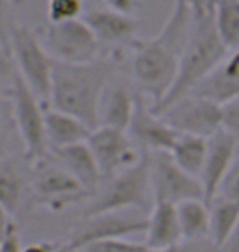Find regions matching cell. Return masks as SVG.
<instances>
[{"instance_id":"obj_1","label":"cell","mask_w":239,"mask_h":252,"mask_svg":"<svg viewBox=\"0 0 239 252\" xmlns=\"http://www.w3.org/2000/svg\"><path fill=\"white\" fill-rule=\"evenodd\" d=\"M195 20L185 5L175 2L159 34L131 43V79L138 94L151 103V108H156L171 92L179 70L180 54L189 41Z\"/></svg>"},{"instance_id":"obj_2","label":"cell","mask_w":239,"mask_h":252,"mask_svg":"<svg viewBox=\"0 0 239 252\" xmlns=\"http://www.w3.org/2000/svg\"><path fill=\"white\" fill-rule=\"evenodd\" d=\"M116 75V59L99 58L87 64L56 63L48 107L74 115L97 128L102 94Z\"/></svg>"},{"instance_id":"obj_3","label":"cell","mask_w":239,"mask_h":252,"mask_svg":"<svg viewBox=\"0 0 239 252\" xmlns=\"http://www.w3.org/2000/svg\"><path fill=\"white\" fill-rule=\"evenodd\" d=\"M228 53L230 49L223 44L216 32L213 15L210 13L203 18H197L189 41L180 54L175 82L167 97L156 108H152V112L159 113L171 103L192 94L216 69Z\"/></svg>"},{"instance_id":"obj_4","label":"cell","mask_w":239,"mask_h":252,"mask_svg":"<svg viewBox=\"0 0 239 252\" xmlns=\"http://www.w3.org/2000/svg\"><path fill=\"white\" fill-rule=\"evenodd\" d=\"M152 205L149 153L144 151L136 164L106 179L103 189L89 205L87 216L118 210H141L149 213Z\"/></svg>"},{"instance_id":"obj_5","label":"cell","mask_w":239,"mask_h":252,"mask_svg":"<svg viewBox=\"0 0 239 252\" xmlns=\"http://www.w3.org/2000/svg\"><path fill=\"white\" fill-rule=\"evenodd\" d=\"M10 107H12L15 129L23 144L27 159L34 164L48 158L49 146L46 139V123H44L46 105L25 84L17 70L10 87Z\"/></svg>"},{"instance_id":"obj_6","label":"cell","mask_w":239,"mask_h":252,"mask_svg":"<svg viewBox=\"0 0 239 252\" xmlns=\"http://www.w3.org/2000/svg\"><path fill=\"white\" fill-rule=\"evenodd\" d=\"M10 56L18 75L48 107L56 61L39 41L38 33L25 25H17L10 39Z\"/></svg>"},{"instance_id":"obj_7","label":"cell","mask_w":239,"mask_h":252,"mask_svg":"<svg viewBox=\"0 0 239 252\" xmlns=\"http://www.w3.org/2000/svg\"><path fill=\"white\" fill-rule=\"evenodd\" d=\"M36 33L56 63L87 64L102 58V44L84 18L48 23Z\"/></svg>"},{"instance_id":"obj_8","label":"cell","mask_w":239,"mask_h":252,"mask_svg":"<svg viewBox=\"0 0 239 252\" xmlns=\"http://www.w3.org/2000/svg\"><path fill=\"white\" fill-rule=\"evenodd\" d=\"M147 215L149 213L141 210H118L90 215L64 249L80 251L87 244L99 241L128 239L130 236L146 233Z\"/></svg>"},{"instance_id":"obj_9","label":"cell","mask_w":239,"mask_h":252,"mask_svg":"<svg viewBox=\"0 0 239 252\" xmlns=\"http://www.w3.org/2000/svg\"><path fill=\"white\" fill-rule=\"evenodd\" d=\"M157 115H161L164 122L179 134L208 139L223 129L221 105L193 94L171 103Z\"/></svg>"},{"instance_id":"obj_10","label":"cell","mask_w":239,"mask_h":252,"mask_svg":"<svg viewBox=\"0 0 239 252\" xmlns=\"http://www.w3.org/2000/svg\"><path fill=\"white\" fill-rule=\"evenodd\" d=\"M149 177L154 201L179 205L185 200L203 198L200 179L182 170L169 153H149Z\"/></svg>"},{"instance_id":"obj_11","label":"cell","mask_w":239,"mask_h":252,"mask_svg":"<svg viewBox=\"0 0 239 252\" xmlns=\"http://www.w3.org/2000/svg\"><path fill=\"white\" fill-rule=\"evenodd\" d=\"M87 144L99 164L103 179H108L131 167L143 156L126 131L108 128V126L94 128L87 139Z\"/></svg>"},{"instance_id":"obj_12","label":"cell","mask_w":239,"mask_h":252,"mask_svg":"<svg viewBox=\"0 0 239 252\" xmlns=\"http://www.w3.org/2000/svg\"><path fill=\"white\" fill-rule=\"evenodd\" d=\"M33 169L34 191L38 198L51 210H63L66 206L84 200L90 193L54 159H51V162L48 158L38 160L33 164Z\"/></svg>"},{"instance_id":"obj_13","label":"cell","mask_w":239,"mask_h":252,"mask_svg":"<svg viewBox=\"0 0 239 252\" xmlns=\"http://www.w3.org/2000/svg\"><path fill=\"white\" fill-rule=\"evenodd\" d=\"M126 133L146 153H169L179 138V133L172 129L161 115L152 112L151 103L141 94L138 95L135 113Z\"/></svg>"},{"instance_id":"obj_14","label":"cell","mask_w":239,"mask_h":252,"mask_svg":"<svg viewBox=\"0 0 239 252\" xmlns=\"http://www.w3.org/2000/svg\"><path fill=\"white\" fill-rule=\"evenodd\" d=\"M239 148V139L221 129L211 138H208V153L205 165L200 174V184L203 189V198L206 203L215 198L220 187L230 170Z\"/></svg>"},{"instance_id":"obj_15","label":"cell","mask_w":239,"mask_h":252,"mask_svg":"<svg viewBox=\"0 0 239 252\" xmlns=\"http://www.w3.org/2000/svg\"><path fill=\"white\" fill-rule=\"evenodd\" d=\"M138 90L115 75L102 94L97 113V126L126 131L138 102Z\"/></svg>"},{"instance_id":"obj_16","label":"cell","mask_w":239,"mask_h":252,"mask_svg":"<svg viewBox=\"0 0 239 252\" xmlns=\"http://www.w3.org/2000/svg\"><path fill=\"white\" fill-rule=\"evenodd\" d=\"M84 22L89 25L100 44L121 46L135 41L138 32V22L133 15H125L111 8L90 10L84 15Z\"/></svg>"},{"instance_id":"obj_17","label":"cell","mask_w":239,"mask_h":252,"mask_svg":"<svg viewBox=\"0 0 239 252\" xmlns=\"http://www.w3.org/2000/svg\"><path fill=\"white\" fill-rule=\"evenodd\" d=\"M192 94L220 105L239 97V49L228 53L216 69Z\"/></svg>"},{"instance_id":"obj_18","label":"cell","mask_w":239,"mask_h":252,"mask_svg":"<svg viewBox=\"0 0 239 252\" xmlns=\"http://www.w3.org/2000/svg\"><path fill=\"white\" fill-rule=\"evenodd\" d=\"M144 246L151 249L175 248L184 243L177 206L167 201H154L147 215Z\"/></svg>"},{"instance_id":"obj_19","label":"cell","mask_w":239,"mask_h":252,"mask_svg":"<svg viewBox=\"0 0 239 252\" xmlns=\"http://www.w3.org/2000/svg\"><path fill=\"white\" fill-rule=\"evenodd\" d=\"M51 153H53V159L56 162L68 170L74 179H77L79 184L87 191H94L103 180V175L100 172L99 164H97L87 141L51 151Z\"/></svg>"},{"instance_id":"obj_20","label":"cell","mask_w":239,"mask_h":252,"mask_svg":"<svg viewBox=\"0 0 239 252\" xmlns=\"http://www.w3.org/2000/svg\"><path fill=\"white\" fill-rule=\"evenodd\" d=\"M44 123H46V139L49 153L72 144L85 143L94 129L87 123H84L82 120L75 118L74 115L64 113L61 110L51 107H46Z\"/></svg>"},{"instance_id":"obj_21","label":"cell","mask_w":239,"mask_h":252,"mask_svg":"<svg viewBox=\"0 0 239 252\" xmlns=\"http://www.w3.org/2000/svg\"><path fill=\"white\" fill-rule=\"evenodd\" d=\"M208 153V139L200 136L179 134L175 144L169 151L172 160L179 165L182 170L193 177L200 179V174L205 165Z\"/></svg>"},{"instance_id":"obj_22","label":"cell","mask_w":239,"mask_h":252,"mask_svg":"<svg viewBox=\"0 0 239 252\" xmlns=\"http://www.w3.org/2000/svg\"><path fill=\"white\" fill-rule=\"evenodd\" d=\"M175 206L184 241L210 238V206L205 200H185Z\"/></svg>"},{"instance_id":"obj_23","label":"cell","mask_w":239,"mask_h":252,"mask_svg":"<svg viewBox=\"0 0 239 252\" xmlns=\"http://www.w3.org/2000/svg\"><path fill=\"white\" fill-rule=\"evenodd\" d=\"M210 238L218 246H225L239 221V201L215 196L210 203Z\"/></svg>"},{"instance_id":"obj_24","label":"cell","mask_w":239,"mask_h":252,"mask_svg":"<svg viewBox=\"0 0 239 252\" xmlns=\"http://www.w3.org/2000/svg\"><path fill=\"white\" fill-rule=\"evenodd\" d=\"M211 15L223 44L230 51L239 49V0H216Z\"/></svg>"},{"instance_id":"obj_25","label":"cell","mask_w":239,"mask_h":252,"mask_svg":"<svg viewBox=\"0 0 239 252\" xmlns=\"http://www.w3.org/2000/svg\"><path fill=\"white\" fill-rule=\"evenodd\" d=\"M23 180L17 167L0 156V206L8 213H15L22 203Z\"/></svg>"},{"instance_id":"obj_26","label":"cell","mask_w":239,"mask_h":252,"mask_svg":"<svg viewBox=\"0 0 239 252\" xmlns=\"http://www.w3.org/2000/svg\"><path fill=\"white\" fill-rule=\"evenodd\" d=\"M84 0H48V23H63L82 18Z\"/></svg>"},{"instance_id":"obj_27","label":"cell","mask_w":239,"mask_h":252,"mask_svg":"<svg viewBox=\"0 0 239 252\" xmlns=\"http://www.w3.org/2000/svg\"><path fill=\"white\" fill-rule=\"evenodd\" d=\"M18 23H15L13 2L12 0H0V48L10 56V39L13 30Z\"/></svg>"},{"instance_id":"obj_28","label":"cell","mask_w":239,"mask_h":252,"mask_svg":"<svg viewBox=\"0 0 239 252\" xmlns=\"http://www.w3.org/2000/svg\"><path fill=\"white\" fill-rule=\"evenodd\" d=\"M146 246L128 239H110L87 244L80 252H143Z\"/></svg>"},{"instance_id":"obj_29","label":"cell","mask_w":239,"mask_h":252,"mask_svg":"<svg viewBox=\"0 0 239 252\" xmlns=\"http://www.w3.org/2000/svg\"><path fill=\"white\" fill-rule=\"evenodd\" d=\"M218 195L225 196V198L239 201V148H238V153L235 156V160H233L231 167H230V170H228L225 180H223Z\"/></svg>"},{"instance_id":"obj_30","label":"cell","mask_w":239,"mask_h":252,"mask_svg":"<svg viewBox=\"0 0 239 252\" xmlns=\"http://www.w3.org/2000/svg\"><path fill=\"white\" fill-rule=\"evenodd\" d=\"M223 129L239 139V97L221 105Z\"/></svg>"},{"instance_id":"obj_31","label":"cell","mask_w":239,"mask_h":252,"mask_svg":"<svg viewBox=\"0 0 239 252\" xmlns=\"http://www.w3.org/2000/svg\"><path fill=\"white\" fill-rule=\"evenodd\" d=\"M180 252H223V249L211 238H202L184 241L180 244Z\"/></svg>"},{"instance_id":"obj_32","label":"cell","mask_w":239,"mask_h":252,"mask_svg":"<svg viewBox=\"0 0 239 252\" xmlns=\"http://www.w3.org/2000/svg\"><path fill=\"white\" fill-rule=\"evenodd\" d=\"M0 252H25V248L22 244V239H20V234L17 231V226L10 228V231L5 236V239L0 244Z\"/></svg>"},{"instance_id":"obj_33","label":"cell","mask_w":239,"mask_h":252,"mask_svg":"<svg viewBox=\"0 0 239 252\" xmlns=\"http://www.w3.org/2000/svg\"><path fill=\"white\" fill-rule=\"evenodd\" d=\"M193 13L195 18H203L211 13V0H175Z\"/></svg>"},{"instance_id":"obj_34","label":"cell","mask_w":239,"mask_h":252,"mask_svg":"<svg viewBox=\"0 0 239 252\" xmlns=\"http://www.w3.org/2000/svg\"><path fill=\"white\" fill-rule=\"evenodd\" d=\"M105 7L111 8L115 12L125 13V15H133L138 5V0H103Z\"/></svg>"},{"instance_id":"obj_35","label":"cell","mask_w":239,"mask_h":252,"mask_svg":"<svg viewBox=\"0 0 239 252\" xmlns=\"http://www.w3.org/2000/svg\"><path fill=\"white\" fill-rule=\"evenodd\" d=\"M12 226H13V221L10 220V213L0 206V244H2V241L5 239V236H7Z\"/></svg>"},{"instance_id":"obj_36","label":"cell","mask_w":239,"mask_h":252,"mask_svg":"<svg viewBox=\"0 0 239 252\" xmlns=\"http://www.w3.org/2000/svg\"><path fill=\"white\" fill-rule=\"evenodd\" d=\"M223 252H239V221H238V226L236 229L233 231L231 238L226 241V244L223 246Z\"/></svg>"},{"instance_id":"obj_37","label":"cell","mask_w":239,"mask_h":252,"mask_svg":"<svg viewBox=\"0 0 239 252\" xmlns=\"http://www.w3.org/2000/svg\"><path fill=\"white\" fill-rule=\"evenodd\" d=\"M25 252H54V249L49 244L44 243H36V244H30L25 246Z\"/></svg>"},{"instance_id":"obj_38","label":"cell","mask_w":239,"mask_h":252,"mask_svg":"<svg viewBox=\"0 0 239 252\" xmlns=\"http://www.w3.org/2000/svg\"><path fill=\"white\" fill-rule=\"evenodd\" d=\"M5 148V120H3V108H2V98H0V156Z\"/></svg>"},{"instance_id":"obj_39","label":"cell","mask_w":239,"mask_h":252,"mask_svg":"<svg viewBox=\"0 0 239 252\" xmlns=\"http://www.w3.org/2000/svg\"><path fill=\"white\" fill-rule=\"evenodd\" d=\"M143 252H180V246H175V248H166V249H151V248H144Z\"/></svg>"},{"instance_id":"obj_40","label":"cell","mask_w":239,"mask_h":252,"mask_svg":"<svg viewBox=\"0 0 239 252\" xmlns=\"http://www.w3.org/2000/svg\"><path fill=\"white\" fill-rule=\"evenodd\" d=\"M5 56H8V54H7V53H5V51H3V49H2V48H0V63H2V59H3Z\"/></svg>"},{"instance_id":"obj_41","label":"cell","mask_w":239,"mask_h":252,"mask_svg":"<svg viewBox=\"0 0 239 252\" xmlns=\"http://www.w3.org/2000/svg\"><path fill=\"white\" fill-rule=\"evenodd\" d=\"M61 252H80V251H69V249H61Z\"/></svg>"},{"instance_id":"obj_42","label":"cell","mask_w":239,"mask_h":252,"mask_svg":"<svg viewBox=\"0 0 239 252\" xmlns=\"http://www.w3.org/2000/svg\"><path fill=\"white\" fill-rule=\"evenodd\" d=\"M215 2H216V0H211V10H213V5H215Z\"/></svg>"}]
</instances>
